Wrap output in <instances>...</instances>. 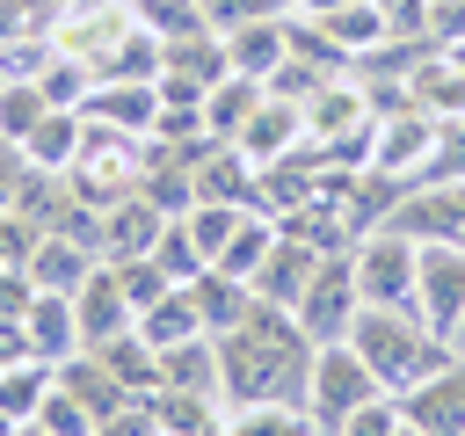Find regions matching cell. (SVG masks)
Segmentation results:
<instances>
[{"label": "cell", "instance_id": "27", "mask_svg": "<svg viewBox=\"0 0 465 436\" xmlns=\"http://www.w3.org/2000/svg\"><path fill=\"white\" fill-rule=\"evenodd\" d=\"M138 334H145L153 349H174V342L203 334V320H196V298H189V283H182V291H167L160 305H145V312H138Z\"/></svg>", "mask_w": 465, "mask_h": 436}, {"label": "cell", "instance_id": "26", "mask_svg": "<svg viewBox=\"0 0 465 436\" xmlns=\"http://www.w3.org/2000/svg\"><path fill=\"white\" fill-rule=\"evenodd\" d=\"M29 80L44 87V102H51V109H87V94H94V65H87V58H73V51H58V44H51V58H44Z\"/></svg>", "mask_w": 465, "mask_h": 436}, {"label": "cell", "instance_id": "12", "mask_svg": "<svg viewBox=\"0 0 465 436\" xmlns=\"http://www.w3.org/2000/svg\"><path fill=\"white\" fill-rule=\"evenodd\" d=\"M254 167H269V160H291L298 145H305V109L298 102H283V94H262L254 102V116L240 124V138H232Z\"/></svg>", "mask_w": 465, "mask_h": 436}, {"label": "cell", "instance_id": "32", "mask_svg": "<svg viewBox=\"0 0 465 436\" xmlns=\"http://www.w3.org/2000/svg\"><path fill=\"white\" fill-rule=\"evenodd\" d=\"M269 15H291L283 0H203V22L218 29V36H232V29H247V22H269Z\"/></svg>", "mask_w": 465, "mask_h": 436}, {"label": "cell", "instance_id": "1", "mask_svg": "<svg viewBox=\"0 0 465 436\" xmlns=\"http://www.w3.org/2000/svg\"><path fill=\"white\" fill-rule=\"evenodd\" d=\"M312 334L298 327L291 305L254 298L240 327L218 334V392L225 407H254V400H305V371H312Z\"/></svg>", "mask_w": 465, "mask_h": 436}, {"label": "cell", "instance_id": "34", "mask_svg": "<svg viewBox=\"0 0 465 436\" xmlns=\"http://www.w3.org/2000/svg\"><path fill=\"white\" fill-rule=\"evenodd\" d=\"M29 247H36V225L22 211H0V269H29Z\"/></svg>", "mask_w": 465, "mask_h": 436}, {"label": "cell", "instance_id": "2", "mask_svg": "<svg viewBox=\"0 0 465 436\" xmlns=\"http://www.w3.org/2000/svg\"><path fill=\"white\" fill-rule=\"evenodd\" d=\"M349 349L378 371V385L400 400L407 385H421V378H436L443 363H458V349L436 334V327H421L414 312H392V305H363L356 320H349Z\"/></svg>", "mask_w": 465, "mask_h": 436}, {"label": "cell", "instance_id": "15", "mask_svg": "<svg viewBox=\"0 0 465 436\" xmlns=\"http://www.w3.org/2000/svg\"><path fill=\"white\" fill-rule=\"evenodd\" d=\"M276 225H283V218H276ZM320 254H327V247H312L305 233L283 225L276 247H269V262L254 269V298H269V305H298V291H305V276L320 269Z\"/></svg>", "mask_w": 465, "mask_h": 436}, {"label": "cell", "instance_id": "18", "mask_svg": "<svg viewBox=\"0 0 465 436\" xmlns=\"http://www.w3.org/2000/svg\"><path fill=\"white\" fill-rule=\"evenodd\" d=\"M225 58H232V73H247V80H276V65L291 58V22L283 15H269V22H247V29H232L225 36Z\"/></svg>", "mask_w": 465, "mask_h": 436}, {"label": "cell", "instance_id": "17", "mask_svg": "<svg viewBox=\"0 0 465 436\" xmlns=\"http://www.w3.org/2000/svg\"><path fill=\"white\" fill-rule=\"evenodd\" d=\"M22 334H29V356H44V363L80 356V320H73V298H65V291H36V298H29V312H22Z\"/></svg>", "mask_w": 465, "mask_h": 436}, {"label": "cell", "instance_id": "31", "mask_svg": "<svg viewBox=\"0 0 465 436\" xmlns=\"http://www.w3.org/2000/svg\"><path fill=\"white\" fill-rule=\"evenodd\" d=\"M153 262H160L174 283H196V276L211 269V262H203V247L189 240V225H182V218H167V233H160V247H153Z\"/></svg>", "mask_w": 465, "mask_h": 436}, {"label": "cell", "instance_id": "33", "mask_svg": "<svg viewBox=\"0 0 465 436\" xmlns=\"http://www.w3.org/2000/svg\"><path fill=\"white\" fill-rule=\"evenodd\" d=\"M392 429H400V400H392V392H378V400H371V407H356L334 436H392Z\"/></svg>", "mask_w": 465, "mask_h": 436}, {"label": "cell", "instance_id": "16", "mask_svg": "<svg viewBox=\"0 0 465 436\" xmlns=\"http://www.w3.org/2000/svg\"><path fill=\"white\" fill-rule=\"evenodd\" d=\"M102 254L87 247V240H73V233H36V247H29V283L36 291H80L87 283V269H94Z\"/></svg>", "mask_w": 465, "mask_h": 436}, {"label": "cell", "instance_id": "5", "mask_svg": "<svg viewBox=\"0 0 465 436\" xmlns=\"http://www.w3.org/2000/svg\"><path fill=\"white\" fill-rule=\"evenodd\" d=\"M291 312H298V327H305L312 342H349V320L363 312V298H356V254H349V247H327Z\"/></svg>", "mask_w": 465, "mask_h": 436}, {"label": "cell", "instance_id": "20", "mask_svg": "<svg viewBox=\"0 0 465 436\" xmlns=\"http://www.w3.org/2000/svg\"><path fill=\"white\" fill-rule=\"evenodd\" d=\"M22 153H29V167H51V174H73V160L87 153V116L80 109H51L29 138H22Z\"/></svg>", "mask_w": 465, "mask_h": 436}, {"label": "cell", "instance_id": "4", "mask_svg": "<svg viewBox=\"0 0 465 436\" xmlns=\"http://www.w3.org/2000/svg\"><path fill=\"white\" fill-rule=\"evenodd\" d=\"M349 254H356V298H363V305L414 312V269H421V240H407L400 225H378V233H363Z\"/></svg>", "mask_w": 465, "mask_h": 436}, {"label": "cell", "instance_id": "19", "mask_svg": "<svg viewBox=\"0 0 465 436\" xmlns=\"http://www.w3.org/2000/svg\"><path fill=\"white\" fill-rule=\"evenodd\" d=\"M145 407H153V429H160V436H225L218 392H182V385H160Z\"/></svg>", "mask_w": 465, "mask_h": 436}, {"label": "cell", "instance_id": "7", "mask_svg": "<svg viewBox=\"0 0 465 436\" xmlns=\"http://www.w3.org/2000/svg\"><path fill=\"white\" fill-rule=\"evenodd\" d=\"M436 131H443V124H429L421 109H392V116H378V138H371V167L414 189V182L429 174V160H436Z\"/></svg>", "mask_w": 465, "mask_h": 436}, {"label": "cell", "instance_id": "22", "mask_svg": "<svg viewBox=\"0 0 465 436\" xmlns=\"http://www.w3.org/2000/svg\"><path fill=\"white\" fill-rule=\"evenodd\" d=\"M189 298H196V320H203V334H225V327H240V320H247V305H254V291H247L240 276H225V269H203V276L189 283Z\"/></svg>", "mask_w": 465, "mask_h": 436}, {"label": "cell", "instance_id": "25", "mask_svg": "<svg viewBox=\"0 0 465 436\" xmlns=\"http://www.w3.org/2000/svg\"><path fill=\"white\" fill-rule=\"evenodd\" d=\"M262 94H269L262 80H247V73H225V80L203 94V124H211V138H225V145H232V138H240V124L254 116V102H262Z\"/></svg>", "mask_w": 465, "mask_h": 436}, {"label": "cell", "instance_id": "37", "mask_svg": "<svg viewBox=\"0 0 465 436\" xmlns=\"http://www.w3.org/2000/svg\"><path fill=\"white\" fill-rule=\"evenodd\" d=\"M443 51H450V58H458V65H465V36H458V44H443Z\"/></svg>", "mask_w": 465, "mask_h": 436}, {"label": "cell", "instance_id": "21", "mask_svg": "<svg viewBox=\"0 0 465 436\" xmlns=\"http://www.w3.org/2000/svg\"><path fill=\"white\" fill-rule=\"evenodd\" d=\"M51 385H58V363H44V356H15V363H0V414H7L15 429H29Z\"/></svg>", "mask_w": 465, "mask_h": 436}, {"label": "cell", "instance_id": "30", "mask_svg": "<svg viewBox=\"0 0 465 436\" xmlns=\"http://www.w3.org/2000/svg\"><path fill=\"white\" fill-rule=\"evenodd\" d=\"M240 211H247V203H189V211H182V225H189V240L203 247V262H218V247L232 240Z\"/></svg>", "mask_w": 465, "mask_h": 436}, {"label": "cell", "instance_id": "8", "mask_svg": "<svg viewBox=\"0 0 465 436\" xmlns=\"http://www.w3.org/2000/svg\"><path fill=\"white\" fill-rule=\"evenodd\" d=\"M385 225H400L407 240H450V247H465V174H458V182H421V189H407Z\"/></svg>", "mask_w": 465, "mask_h": 436}, {"label": "cell", "instance_id": "9", "mask_svg": "<svg viewBox=\"0 0 465 436\" xmlns=\"http://www.w3.org/2000/svg\"><path fill=\"white\" fill-rule=\"evenodd\" d=\"M73 320H80V349H102V342H116V334L138 327V312H131V298L116 283V262L87 269V283L73 291Z\"/></svg>", "mask_w": 465, "mask_h": 436}, {"label": "cell", "instance_id": "11", "mask_svg": "<svg viewBox=\"0 0 465 436\" xmlns=\"http://www.w3.org/2000/svg\"><path fill=\"white\" fill-rule=\"evenodd\" d=\"M400 414H407L414 429H429V436H465V356L443 363L436 378L407 385V392H400Z\"/></svg>", "mask_w": 465, "mask_h": 436}, {"label": "cell", "instance_id": "13", "mask_svg": "<svg viewBox=\"0 0 465 436\" xmlns=\"http://www.w3.org/2000/svg\"><path fill=\"white\" fill-rule=\"evenodd\" d=\"M160 233H167V211L145 189H131L124 203L102 211V262H138V254L160 247Z\"/></svg>", "mask_w": 465, "mask_h": 436}, {"label": "cell", "instance_id": "3", "mask_svg": "<svg viewBox=\"0 0 465 436\" xmlns=\"http://www.w3.org/2000/svg\"><path fill=\"white\" fill-rule=\"evenodd\" d=\"M385 385H378V371L349 349V342H320L312 349V371H305V414L320 421V429H341L356 407H371Z\"/></svg>", "mask_w": 465, "mask_h": 436}, {"label": "cell", "instance_id": "10", "mask_svg": "<svg viewBox=\"0 0 465 436\" xmlns=\"http://www.w3.org/2000/svg\"><path fill=\"white\" fill-rule=\"evenodd\" d=\"M407 109H421L429 124H458V116H465V65H458L443 44H429V51L407 65Z\"/></svg>", "mask_w": 465, "mask_h": 436}, {"label": "cell", "instance_id": "28", "mask_svg": "<svg viewBox=\"0 0 465 436\" xmlns=\"http://www.w3.org/2000/svg\"><path fill=\"white\" fill-rule=\"evenodd\" d=\"M44 116H51V102H44V87H36V80H0V138H15V145H22Z\"/></svg>", "mask_w": 465, "mask_h": 436}, {"label": "cell", "instance_id": "29", "mask_svg": "<svg viewBox=\"0 0 465 436\" xmlns=\"http://www.w3.org/2000/svg\"><path fill=\"white\" fill-rule=\"evenodd\" d=\"M94 421H102V414H94V407H87V400H73V392H65V385H51V392H44V407H36V421H29V429H36V436H94Z\"/></svg>", "mask_w": 465, "mask_h": 436}, {"label": "cell", "instance_id": "6", "mask_svg": "<svg viewBox=\"0 0 465 436\" xmlns=\"http://www.w3.org/2000/svg\"><path fill=\"white\" fill-rule=\"evenodd\" d=\"M414 320L436 327L443 342H458L465 327V247L450 240H421V269H414Z\"/></svg>", "mask_w": 465, "mask_h": 436}, {"label": "cell", "instance_id": "14", "mask_svg": "<svg viewBox=\"0 0 465 436\" xmlns=\"http://www.w3.org/2000/svg\"><path fill=\"white\" fill-rule=\"evenodd\" d=\"M87 124H116L124 138H145L153 131V116H160V87L153 80H94V94H87V109H80Z\"/></svg>", "mask_w": 465, "mask_h": 436}, {"label": "cell", "instance_id": "23", "mask_svg": "<svg viewBox=\"0 0 465 436\" xmlns=\"http://www.w3.org/2000/svg\"><path fill=\"white\" fill-rule=\"evenodd\" d=\"M160 385H182V392H218V334H189L174 349H160ZM225 400V392H218Z\"/></svg>", "mask_w": 465, "mask_h": 436}, {"label": "cell", "instance_id": "24", "mask_svg": "<svg viewBox=\"0 0 465 436\" xmlns=\"http://www.w3.org/2000/svg\"><path fill=\"white\" fill-rule=\"evenodd\" d=\"M225 436H320V421L305 414V400H254L225 407Z\"/></svg>", "mask_w": 465, "mask_h": 436}, {"label": "cell", "instance_id": "35", "mask_svg": "<svg viewBox=\"0 0 465 436\" xmlns=\"http://www.w3.org/2000/svg\"><path fill=\"white\" fill-rule=\"evenodd\" d=\"M22 174H29V153H22L15 138H0V211H15V189H22Z\"/></svg>", "mask_w": 465, "mask_h": 436}, {"label": "cell", "instance_id": "36", "mask_svg": "<svg viewBox=\"0 0 465 436\" xmlns=\"http://www.w3.org/2000/svg\"><path fill=\"white\" fill-rule=\"evenodd\" d=\"M392 436H429V429H414V421H407V414H400V429H392Z\"/></svg>", "mask_w": 465, "mask_h": 436}]
</instances>
